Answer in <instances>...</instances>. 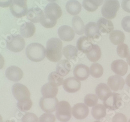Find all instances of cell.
<instances>
[{
    "instance_id": "6da1fadb",
    "label": "cell",
    "mask_w": 130,
    "mask_h": 122,
    "mask_svg": "<svg viewBox=\"0 0 130 122\" xmlns=\"http://www.w3.org/2000/svg\"><path fill=\"white\" fill-rule=\"evenodd\" d=\"M62 43L60 39L52 38L46 43V56L52 62H59L62 57Z\"/></svg>"
},
{
    "instance_id": "7a4b0ae2",
    "label": "cell",
    "mask_w": 130,
    "mask_h": 122,
    "mask_svg": "<svg viewBox=\"0 0 130 122\" xmlns=\"http://www.w3.org/2000/svg\"><path fill=\"white\" fill-rule=\"evenodd\" d=\"M46 49L41 44L33 43L26 48V53L27 57L32 61L40 62L46 56Z\"/></svg>"
},
{
    "instance_id": "3957f363",
    "label": "cell",
    "mask_w": 130,
    "mask_h": 122,
    "mask_svg": "<svg viewBox=\"0 0 130 122\" xmlns=\"http://www.w3.org/2000/svg\"><path fill=\"white\" fill-rule=\"evenodd\" d=\"M120 8V3L118 0H105L102 8V14L105 18L112 19L117 16Z\"/></svg>"
},
{
    "instance_id": "277c9868",
    "label": "cell",
    "mask_w": 130,
    "mask_h": 122,
    "mask_svg": "<svg viewBox=\"0 0 130 122\" xmlns=\"http://www.w3.org/2000/svg\"><path fill=\"white\" fill-rule=\"evenodd\" d=\"M72 115V109L69 103L66 101H60L57 106L56 116L61 122L68 121Z\"/></svg>"
},
{
    "instance_id": "5b68a950",
    "label": "cell",
    "mask_w": 130,
    "mask_h": 122,
    "mask_svg": "<svg viewBox=\"0 0 130 122\" xmlns=\"http://www.w3.org/2000/svg\"><path fill=\"white\" fill-rule=\"evenodd\" d=\"M6 42L7 48L14 53H19L25 48V40L22 36L18 34L11 35L8 37Z\"/></svg>"
},
{
    "instance_id": "8992f818",
    "label": "cell",
    "mask_w": 130,
    "mask_h": 122,
    "mask_svg": "<svg viewBox=\"0 0 130 122\" xmlns=\"http://www.w3.org/2000/svg\"><path fill=\"white\" fill-rule=\"evenodd\" d=\"M10 9L15 17L21 18L26 16L28 12L27 0H13Z\"/></svg>"
},
{
    "instance_id": "52a82bcc",
    "label": "cell",
    "mask_w": 130,
    "mask_h": 122,
    "mask_svg": "<svg viewBox=\"0 0 130 122\" xmlns=\"http://www.w3.org/2000/svg\"><path fill=\"white\" fill-rule=\"evenodd\" d=\"M122 101V98L120 94L112 93L104 100L103 104L106 108L109 110H116L120 107Z\"/></svg>"
},
{
    "instance_id": "ba28073f",
    "label": "cell",
    "mask_w": 130,
    "mask_h": 122,
    "mask_svg": "<svg viewBox=\"0 0 130 122\" xmlns=\"http://www.w3.org/2000/svg\"><path fill=\"white\" fill-rule=\"evenodd\" d=\"M57 98L42 97L40 99L39 104L41 109L46 113H52L57 109L58 104Z\"/></svg>"
},
{
    "instance_id": "9c48e42d",
    "label": "cell",
    "mask_w": 130,
    "mask_h": 122,
    "mask_svg": "<svg viewBox=\"0 0 130 122\" xmlns=\"http://www.w3.org/2000/svg\"><path fill=\"white\" fill-rule=\"evenodd\" d=\"M12 90L14 97L18 101L30 97V93L28 88L23 84L20 83L14 84Z\"/></svg>"
},
{
    "instance_id": "30bf717a",
    "label": "cell",
    "mask_w": 130,
    "mask_h": 122,
    "mask_svg": "<svg viewBox=\"0 0 130 122\" xmlns=\"http://www.w3.org/2000/svg\"><path fill=\"white\" fill-rule=\"evenodd\" d=\"M44 13L48 18L57 20L62 15V9L57 4L51 2L45 7Z\"/></svg>"
},
{
    "instance_id": "8fae6325",
    "label": "cell",
    "mask_w": 130,
    "mask_h": 122,
    "mask_svg": "<svg viewBox=\"0 0 130 122\" xmlns=\"http://www.w3.org/2000/svg\"><path fill=\"white\" fill-rule=\"evenodd\" d=\"M63 88L69 93H74L79 91L81 86L80 81L74 77H70L65 79L63 82Z\"/></svg>"
},
{
    "instance_id": "7c38bea8",
    "label": "cell",
    "mask_w": 130,
    "mask_h": 122,
    "mask_svg": "<svg viewBox=\"0 0 130 122\" xmlns=\"http://www.w3.org/2000/svg\"><path fill=\"white\" fill-rule=\"evenodd\" d=\"M89 109L84 103H80L75 104L72 109V115L78 119L85 118L89 115Z\"/></svg>"
},
{
    "instance_id": "4fadbf2b",
    "label": "cell",
    "mask_w": 130,
    "mask_h": 122,
    "mask_svg": "<svg viewBox=\"0 0 130 122\" xmlns=\"http://www.w3.org/2000/svg\"><path fill=\"white\" fill-rule=\"evenodd\" d=\"M24 73L20 68L17 66L12 65L8 67L5 71L7 78L13 82H18L22 79Z\"/></svg>"
},
{
    "instance_id": "5bb4252c",
    "label": "cell",
    "mask_w": 130,
    "mask_h": 122,
    "mask_svg": "<svg viewBox=\"0 0 130 122\" xmlns=\"http://www.w3.org/2000/svg\"><path fill=\"white\" fill-rule=\"evenodd\" d=\"M107 84L111 90L117 92L123 89L125 82L121 76L116 75L111 76L108 78Z\"/></svg>"
},
{
    "instance_id": "9a60e30c",
    "label": "cell",
    "mask_w": 130,
    "mask_h": 122,
    "mask_svg": "<svg viewBox=\"0 0 130 122\" xmlns=\"http://www.w3.org/2000/svg\"><path fill=\"white\" fill-rule=\"evenodd\" d=\"M84 33L86 37L90 39H96L99 38L101 32L97 23L94 22H90L85 26Z\"/></svg>"
},
{
    "instance_id": "2e32d148",
    "label": "cell",
    "mask_w": 130,
    "mask_h": 122,
    "mask_svg": "<svg viewBox=\"0 0 130 122\" xmlns=\"http://www.w3.org/2000/svg\"><path fill=\"white\" fill-rule=\"evenodd\" d=\"M90 68L83 64H79L75 66L73 74L79 81H83L87 79L90 75Z\"/></svg>"
},
{
    "instance_id": "e0dca14e",
    "label": "cell",
    "mask_w": 130,
    "mask_h": 122,
    "mask_svg": "<svg viewBox=\"0 0 130 122\" xmlns=\"http://www.w3.org/2000/svg\"><path fill=\"white\" fill-rule=\"evenodd\" d=\"M58 34L60 40L69 42L71 41L74 38L75 32L71 27L64 25L59 28L58 30Z\"/></svg>"
},
{
    "instance_id": "ac0fdd59",
    "label": "cell",
    "mask_w": 130,
    "mask_h": 122,
    "mask_svg": "<svg viewBox=\"0 0 130 122\" xmlns=\"http://www.w3.org/2000/svg\"><path fill=\"white\" fill-rule=\"evenodd\" d=\"M112 71L117 75L124 76L127 72V63L121 59H118L113 61L111 65Z\"/></svg>"
},
{
    "instance_id": "d6986e66",
    "label": "cell",
    "mask_w": 130,
    "mask_h": 122,
    "mask_svg": "<svg viewBox=\"0 0 130 122\" xmlns=\"http://www.w3.org/2000/svg\"><path fill=\"white\" fill-rule=\"evenodd\" d=\"M27 18L32 23H40L43 16L44 12L39 7H33L29 9L27 13Z\"/></svg>"
},
{
    "instance_id": "ffe728a7",
    "label": "cell",
    "mask_w": 130,
    "mask_h": 122,
    "mask_svg": "<svg viewBox=\"0 0 130 122\" xmlns=\"http://www.w3.org/2000/svg\"><path fill=\"white\" fill-rule=\"evenodd\" d=\"M93 45L90 39L84 36L80 37L77 43L78 50L86 54L91 50Z\"/></svg>"
},
{
    "instance_id": "44dd1931",
    "label": "cell",
    "mask_w": 130,
    "mask_h": 122,
    "mask_svg": "<svg viewBox=\"0 0 130 122\" xmlns=\"http://www.w3.org/2000/svg\"><path fill=\"white\" fill-rule=\"evenodd\" d=\"M58 93V88L56 85L48 82L41 88V94L43 97L55 98Z\"/></svg>"
},
{
    "instance_id": "7402d4cb",
    "label": "cell",
    "mask_w": 130,
    "mask_h": 122,
    "mask_svg": "<svg viewBox=\"0 0 130 122\" xmlns=\"http://www.w3.org/2000/svg\"><path fill=\"white\" fill-rule=\"evenodd\" d=\"M100 32L104 33H110L113 31L114 26L112 22L105 18H100L97 22Z\"/></svg>"
},
{
    "instance_id": "603a6c76",
    "label": "cell",
    "mask_w": 130,
    "mask_h": 122,
    "mask_svg": "<svg viewBox=\"0 0 130 122\" xmlns=\"http://www.w3.org/2000/svg\"><path fill=\"white\" fill-rule=\"evenodd\" d=\"M36 32V27L32 22H26L20 27V32L24 38H29L33 36Z\"/></svg>"
},
{
    "instance_id": "cb8c5ba5",
    "label": "cell",
    "mask_w": 130,
    "mask_h": 122,
    "mask_svg": "<svg viewBox=\"0 0 130 122\" xmlns=\"http://www.w3.org/2000/svg\"><path fill=\"white\" fill-rule=\"evenodd\" d=\"M95 93L98 98L103 101L108 95L112 93L110 87L105 83H100L97 85Z\"/></svg>"
},
{
    "instance_id": "d4e9b609",
    "label": "cell",
    "mask_w": 130,
    "mask_h": 122,
    "mask_svg": "<svg viewBox=\"0 0 130 122\" xmlns=\"http://www.w3.org/2000/svg\"><path fill=\"white\" fill-rule=\"evenodd\" d=\"M67 12L71 15L75 16L79 14L81 10V5L77 0H69L66 5Z\"/></svg>"
},
{
    "instance_id": "484cf974",
    "label": "cell",
    "mask_w": 130,
    "mask_h": 122,
    "mask_svg": "<svg viewBox=\"0 0 130 122\" xmlns=\"http://www.w3.org/2000/svg\"><path fill=\"white\" fill-rule=\"evenodd\" d=\"M71 70V64L68 60L59 61L56 66V72L62 76L67 75Z\"/></svg>"
},
{
    "instance_id": "4316f807",
    "label": "cell",
    "mask_w": 130,
    "mask_h": 122,
    "mask_svg": "<svg viewBox=\"0 0 130 122\" xmlns=\"http://www.w3.org/2000/svg\"><path fill=\"white\" fill-rule=\"evenodd\" d=\"M104 2V0H83L82 5L88 12H95L101 6Z\"/></svg>"
},
{
    "instance_id": "83f0119b",
    "label": "cell",
    "mask_w": 130,
    "mask_h": 122,
    "mask_svg": "<svg viewBox=\"0 0 130 122\" xmlns=\"http://www.w3.org/2000/svg\"><path fill=\"white\" fill-rule=\"evenodd\" d=\"M109 39L114 45H120L124 41L125 35L121 31L113 30L110 33Z\"/></svg>"
},
{
    "instance_id": "f1b7e54d",
    "label": "cell",
    "mask_w": 130,
    "mask_h": 122,
    "mask_svg": "<svg viewBox=\"0 0 130 122\" xmlns=\"http://www.w3.org/2000/svg\"><path fill=\"white\" fill-rule=\"evenodd\" d=\"M72 26L75 33L78 35H82L84 33L85 26L83 20L79 16H74L72 20Z\"/></svg>"
},
{
    "instance_id": "f546056e",
    "label": "cell",
    "mask_w": 130,
    "mask_h": 122,
    "mask_svg": "<svg viewBox=\"0 0 130 122\" xmlns=\"http://www.w3.org/2000/svg\"><path fill=\"white\" fill-rule=\"evenodd\" d=\"M92 115L96 119H101L106 115V108L103 104H97L92 109Z\"/></svg>"
},
{
    "instance_id": "4dcf8cb0",
    "label": "cell",
    "mask_w": 130,
    "mask_h": 122,
    "mask_svg": "<svg viewBox=\"0 0 130 122\" xmlns=\"http://www.w3.org/2000/svg\"><path fill=\"white\" fill-rule=\"evenodd\" d=\"M102 56V51L100 47L93 44L91 50L86 54V56L89 60L92 62H96L100 60Z\"/></svg>"
},
{
    "instance_id": "1f68e13d",
    "label": "cell",
    "mask_w": 130,
    "mask_h": 122,
    "mask_svg": "<svg viewBox=\"0 0 130 122\" xmlns=\"http://www.w3.org/2000/svg\"><path fill=\"white\" fill-rule=\"evenodd\" d=\"M63 56L68 59H74L78 56V49L74 46L68 45L62 49Z\"/></svg>"
},
{
    "instance_id": "d6a6232c",
    "label": "cell",
    "mask_w": 130,
    "mask_h": 122,
    "mask_svg": "<svg viewBox=\"0 0 130 122\" xmlns=\"http://www.w3.org/2000/svg\"><path fill=\"white\" fill-rule=\"evenodd\" d=\"M104 73V69L101 64L98 63H94L90 68V74L95 78H100Z\"/></svg>"
},
{
    "instance_id": "836d02e7",
    "label": "cell",
    "mask_w": 130,
    "mask_h": 122,
    "mask_svg": "<svg viewBox=\"0 0 130 122\" xmlns=\"http://www.w3.org/2000/svg\"><path fill=\"white\" fill-rule=\"evenodd\" d=\"M32 106V101L30 98H26L18 101L17 103L18 109L22 112H27L30 110Z\"/></svg>"
},
{
    "instance_id": "e575fe53",
    "label": "cell",
    "mask_w": 130,
    "mask_h": 122,
    "mask_svg": "<svg viewBox=\"0 0 130 122\" xmlns=\"http://www.w3.org/2000/svg\"><path fill=\"white\" fill-rule=\"evenodd\" d=\"M48 82L56 86H60L63 84V79L62 76L60 75L56 72H53L50 74L48 77Z\"/></svg>"
},
{
    "instance_id": "d590c367",
    "label": "cell",
    "mask_w": 130,
    "mask_h": 122,
    "mask_svg": "<svg viewBox=\"0 0 130 122\" xmlns=\"http://www.w3.org/2000/svg\"><path fill=\"white\" fill-rule=\"evenodd\" d=\"M98 97L94 94H89L86 95L84 99V104L88 107H93L98 102Z\"/></svg>"
},
{
    "instance_id": "8d00e7d4",
    "label": "cell",
    "mask_w": 130,
    "mask_h": 122,
    "mask_svg": "<svg viewBox=\"0 0 130 122\" xmlns=\"http://www.w3.org/2000/svg\"><path fill=\"white\" fill-rule=\"evenodd\" d=\"M118 55L122 58H127L129 55V49L128 46L125 44H121L117 48Z\"/></svg>"
},
{
    "instance_id": "74e56055",
    "label": "cell",
    "mask_w": 130,
    "mask_h": 122,
    "mask_svg": "<svg viewBox=\"0 0 130 122\" xmlns=\"http://www.w3.org/2000/svg\"><path fill=\"white\" fill-rule=\"evenodd\" d=\"M40 23L43 27L45 28H52L56 25L57 20L50 18L44 14Z\"/></svg>"
},
{
    "instance_id": "f35d334b",
    "label": "cell",
    "mask_w": 130,
    "mask_h": 122,
    "mask_svg": "<svg viewBox=\"0 0 130 122\" xmlns=\"http://www.w3.org/2000/svg\"><path fill=\"white\" fill-rule=\"evenodd\" d=\"M55 116L50 113L43 114L39 118V122H55Z\"/></svg>"
},
{
    "instance_id": "ab89813d",
    "label": "cell",
    "mask_w": 130,
    "mask_h": 122,
    "mask_svg": "<svg viewBox=\"0 0 130 122\" xmlns=\"http://www.w3.org/2000/svg\"><path fill=\"white\" fill-rule=\"evenodd\" d=\"M38 117L33 113H26L22 117V122H38Z\"/></svg>"
},
{
    "instance_id": "60d3db41",
    "label": "cell",
    "mask_w": 130,
    "mask_h": 122,
    "mask_svg": "<svg viewBox=\"0 0 130 122\" xmlns=\"http://www.w3.org/2000/svg\"><path fill=\"white\" fill-rule=\"evenodd\" d=\"M122 27L124 31L130 33V16H126L122 20Z\"/></svg>"
},
{
    "instance_id": "b9f144b4",
    "label": "cell",
    "mask_w": 130,
    "mask_h": 122,
    "mask_svg": "<svg viewBox=\"0 0 130 122\" xmlns=\"http://www.w3.org/2000/svg\"><path fill=\"white\" fill-rule=\"evenodd\" d=\"M112 122H127V118L123 114L118 113L113 117Z\"/></svg>"
},
{
    "instance_id": "7bdbcfd3",
    "label": "cell",
    "mask_w": 130,
    "mask_h": 122,
    "mask_svg": "<svg viewBox=\"0 0 130 122\" xmlns=\"http://www.w3.org/2000/svg\"><path fill=\"white\" fill-rule=\"evenodd\" d=\"M121 6L125 12L130 13V0H122Z\"/></svg>"
},
{
    "instance_id": "ee69618b",
    "label": "cell",
    "mask_w": 130,
    "mask_h": 122,
    "mask_svg": "<svg viewBox=\"0 0 130 122\" xmlns=\"http://www.w3.org/2000/svg\"><path fill=\"white\" fill-rule=\"evenodd\" d=\"M13 0H0V7H7L11 5Z\"/></svg>"
},
{
    "instance_id": "f6af8a7d",
    "label": "cell",
    "mask_w": 130,
    "mask_h": 122,
    "mask_svg": "<svg viewBox=\"0 0 130 122\" xmlns=\"http://www.w3.org/2000/svg\"><path fill=\"white\" fill-rule=\"evenodd\" d=\"M4 58L1 54H0V70L2 69L4 65Z\"/></svg>"
},
{
    "instance_id": "bcb514c9",
    "label": "cell",
    "mask_w": 130,
    "mask_h": 122,
    "mask_svg": "<svg viewBox=\"0 0 130 122\" xmlns=\"http://www.w3.org/2000/svg\"><path fill=\"white\" fill-rule=\"evenodd\" d=\"M125 81H126V85L130 87V73L127 76L126 78V80H125Z\"/></svg>"
},
{
    "instance_id": "7dc6e473",
    "label": "cell",
    "mask_w": 130,
    "mask_h": 122,
    "mask_svg": "<svg viewBox=\"0 0 130 122\" xmlns=\"http://www.w3.org/2000/svg\"><path fill=\"white\" fill-rule=\"evenodd\" d=\"M126 61H127V64L128 65H130V55H129V56L127 57V59H126Z\"/></svg>"
},
{
    "instance_id": "c3c4849f",
    "label": "cell",
    "mask_w": 130,
    "mask_h": 122,
    "mask_svg": "<svg viewBox=\"0 0 130 122\" xmlns=\"http://www.w3.org/2000/svg\"><path fill=\"white\" fill-rule=\"evenodd\" d=\"M0 122H3V118L1 114H0Z\"/></svg>"
},
{
    "instance_id": "681fc988",
    "label": "cell",
    "mask_w": 130,
    "mask_h": 122,
    "mask_svg": "<svg viewBox=\"0 0 130 122\" xmlns=\"http://www.w3.org/2000/svg\"><path fill=\"white\" fill-rule=\"evenodd\" d=\"M4 122H15V121H13V120H6Z\"/></svg>"
},
{
    "instance_id": "f907efd6",
    "label": "cell",
    "mask_w": 130,
    "mask_h": 122,
    "mask_svg": "<svg viewBox=\"0 0 130 122\" xmlns=\"http://www.w3.org/2000/svg\"><path fill=\"white\" fill-rule=\"evenodd\" d=\"M47 1H48L50 2H54V1H56V0H47Z\"/></svg>"
},
{
    "instance_id": "816d5d0a",
    "label": "cell",
    "mask_w": 130,
    "mask_h": 122,
    "mask_svg": "<svg viewBox=\"0 0 130 122\" xmlns=\"http://www.w3.org/2000/svg\"><path fill=\"white\" fill-rule=\"evenodd\" d=\"M94 122H101V121H95Z\"/></svg>"
},
{
    "instance_id": "f5cc1de1",
    "label": "cell",
    "mask_w": 130,
    "mask_h": 122,
    "mask_svg": "<svg viewBox=\"0 0 130 122\" xmlns=\"http://www.w3.org/2000/svg\"><path fill=\"white\" fill-rule=\"evenodd\" d=\"M128 122H130V119H129V120H128Z\"/></svg>"
}]
</instances>
